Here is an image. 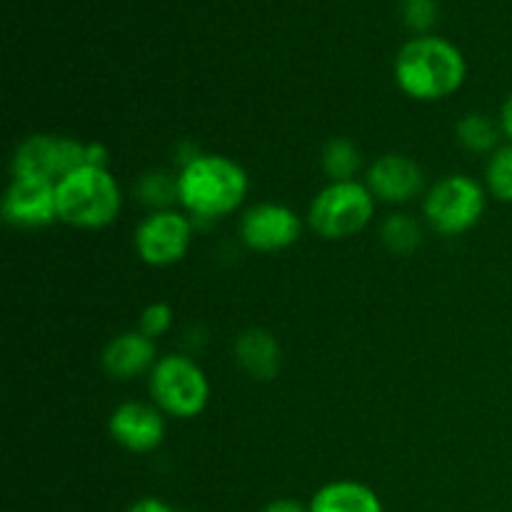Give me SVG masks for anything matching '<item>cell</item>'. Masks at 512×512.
Returning a JSON list of instances; mask_svg holds the SVG:
<instances>
[{
	"label": "cell",
	"instance_id": "16",
	"mask_svg": "<svg viewBox=\"0 0 512 512\" xmlns=\"http://www.w3.org/2000/svg\"><path fill=\"white\" fill-rule=\"evenodd\" d=\"M500 120H493L485 113H468L455 125V138L460 148L473 155H493L500 148Z\"/></svg>",
	"mask_w": 512,
	"mask_h": 512
},
{
	"label": "cell",
	"instance_id": "2",
	"mask_svg": "<svg viewBox=\"0 0 512 512\" xmlns=\"http://www.w3.org/2000/svg\"><path fill=\"white\" fill-rule=\"evenodd\" d=\"M468 75L463 53L450 40L420 35L400 48L395 58V83L408 98L435 103L458 93Z\"/></svg>",
	"mask_w": 512,
	"mask_h": 512
},
{
	"label": "cell",
	"instance_id": "9",
	"mask_svg": "<svg viewBox=\"0 0 512 512\" xmlns=\"http://www.w3.org/2000/svg\"><path fill=\"white\" fill-rule=\"evenodd\" d=\"M238 235L255 253H280L303 238V218L283 203H258L240 215Z\"/></svg>",
	"mask_w": 512,
	"mask_h": 512
},
{
	"label": "cell",
	"instance_id": "13",
	"mask_svg": "<svg viewBox=\"0 0 512 512\" xmlns=\"http://www.w3.org/2000/svg\"><path fill=\"white\" fill-rule=\"evenodd\" d=\"M158 363V345L140 330H128L105 343L100 353V368L113 380H135L150 373Z\"/></svg>",
	"mask_w": 512,
	"mask_h": 512
},
{
	"label": "cell",
	"instance_id": "22",
	"mask_svg": "<svg viewBox=\"0 0 512 512\" xmlns=\"http://www.w3.org/2000/svg\"><path fill=\"white\" fill-rule=\"evenodd\" d=\"M403 18L413 30H428L438 18V5L435 0H405Z\"/></svg>",
	"mask_w": 512,
	"mask_h": 512
},
{
	"label": "cell",
	"instance_id": "14",
	"mask_svg": "<svg viewBox=\"0 0 512 512\" xmlns=\"http://www.w3.org/2000/svg\"><path fill=\"white\" fill-rule=\"evenodd\" d=\"M235 360L253 380H273L283 363L278 338L263 328H250L235 338Z\"/></svg>",
	"mask_w": 512,
	"mask_h": 512
},
{
	"label": "cell",
	"instance_id": "19",
	"mask_svg": "<svg viewBox=\"0 0 512 512\" xmlns=\"http://www.w3.org/2000/svg\"><path fill=\"white\" fill-rule=\"evenodd\" d=\"M135 198L145 208H150V213L170 210L178 203V175H170L165 170H148L135 183Z\"/></svg>",
	"mask_w": 512,
	"mask_h": 512
},
{
	"label": "cell",
	"instance_id": "25",
	"mask_svg": "<svg viewBox=\"0 0 512 512\" xmlns=\"http://www.w3.org/2000/svg\"><path fill=\"white\" fill-rule=\"evenodd\" d=\"M263 512H310V505L300 503V500L293 498H278L273 503H268Z\"/></svg>",
	"mask_w": 512,
	"mask_h": 512
},
{
	"label": "cell",
	"instance_id": "7",
	"mask_svg": "<svg viewBox=\"0 0 512 512\" xmlns=\"http://www.w3.org/2000/svg\"><path fill=\"white\" fill-rule=\"evenodd\" d=\"M195 235V220L185 210H155L138 223L133 248L140 263L150 268H170L188 255Z\"/></svg>",
	"mask_w": 512,
	"mask_h": 512
},
{
	"label": "cell",
	"instance_id": "10",
	"mask_svg": "<svg viewBox=\"0 0 512 512\" xmlns=\"http://www.w3.org/2000/svg\"><path fill=\"white\" fill-rule=\"evenodd\" d=\"M165 413L153 403L128 400L110 413L108 433L123 450L135 455H148L158 450L165 440Z\"/></svg>",
	"mask_w": 512,
	"mask_h": 512
},
{
	"label": "cell",
	"instance_id": "12",
	"mask_svg": "<svg viewBox=\"0 0 512 512\" xmlns=\"http://www.w3.org/2000/svg\"><path fill=\"white\" fill-rule=\"evenodd\" d=\"M365 185L378 203H413L425 190V173L418 160L403 153H385L370 163Z\"/></svg>",
	"mask_w": 512,
	"mask_h": 512
},
{
	"label": "cell",
	"instance_id": "27",
	"mask_svg": "<svg viewBox=\"0 0 512 512\" xmlns=\"http://www.w3.org/2000/svg\"><path fill=\"white\" fill-rule=\"evenodd\" d=\"M180 512H190V510H180Z\"/></svg>",
	"mask_w": 512,
	"mask_h": 512
},
{
	"label": "cell",
	"instance_id": "18",
	"mask_svg": "<svg viewBox=\"0 0 512 512\" xmlns=\"http://www.w3.org/2000/svg\"><path fill=\"white\" fill-rule=\"evenodd\" d=\"M380 240L393 255H413L423 245V225L408 213H393L380 225Z\"/></svg>",
	"mask_w": 512,
	"mask_h": 512
},
{
	"label": "cell",
	"instance_id": "20",
	"mask_svg": "<svg viewBox=\"0 0 512 512\" xmlns=\"http://www.w3.org/2000/svg\"><path fill=\"white\" fill-rule=\"evenodd\" d=\"M485 190L490 198L512 205V143L500 145L485 165Z\"/></svg>",
	"mask_w": 512,
	"mask_h": 512
},
{
	"label": "cell",
	"instance_id": "15",
	"mask_svg": "<svg viewBox=\"0 0 512 512\" xmlns=\"http://www.w3.org/2000/svg\"><path fill=\"white\" fill-rule=\"evenodd\" d=\"M308 505L310 512H385L380 495L358 480H335L323 485Z\"/></svg>",
	"mask_w": 512,
	"mask_h": 512
},
{
	"label": "cell",
	"instance_id": "3",
	"mask_svg": "<svg viewBox=\"0 0 512 512\" xmlns=\"http://www.w3.org/2000/svg\"><path fill=\"white\" fill-rule=\"evenodd\" d=\"M60 223L78 230H103L118 220L123 210V190L108 168H83L55 183Z\"/></svg>",
	"mask_w": 512,
	"mask_h": 512
},
{
	"label": "cell",
	"instance_id": "26",
	"mask_svg": "<svg viewBox=\"0 0 512 512\" xmlns=\"http://www.w3.org/2000/svg\"><path fill=\"white\" fill-rule=\"evenodd\" d=\"M500 128H503V135L508 138V143H512V93L503 103V108H500Z\"/></svg>",
	"mask_w": 512,
	"mask_h": 512
},
{
	"label": "cell",
	"instance_id": "4",
	"mask_svg": "<svg viewBox=\"0 0 512 512\" xmlns=\"http://www.w3.org/2000/svg\"><path fill=\"white\" fill-rule=\"evenodd\" d=\"M148 393L165 418L193 420L210 403V380L193 358L183 353L160 355L148 373Z\"/></svg>",
	"mask_w": 512,
	"mask_h": 512
},
{
	"label": "cell",
	"instance_id": "21",
	"mask_svg": "<svg viewBox=\"0 0 512 512\" xmlns=\"http://www.w3.org/2000/svg\"><path fill=\"white\" fill-rule=\"evenodd\" d=\"M173 320H175L173 308H170L168 303H163V300H155V303L145 305L143 313H140L138 330L143 335H148V338L158 340V338H163V335L170 333V328H173Z\"/></svg>",
	"mask_w": 512,
	"mask_h": 512
},
{
	"label": "cell",
	"instance_id": "8",
	"mask_svg": "<svg viewBox=\"0 0 512 512\" xmlns=\"http://www.w3.org/2000/svg\"><path fill=\"white\" fill-rule=\"evenodd\" d=\"M85 165V143L70 135L35 133L15 148L10 160L13 178H40L60 183L65 175Z\"/></svg>",
	"mask_w": 512,
	"mask_h": 512
},
{
	"label": "cell",
	"instance_id": "17",
	"mask_svg": "<svg viewBox=\"0 0 512 512\" xmlns=\"http://www.w3.org/2000/svg\"><path fill=\"white\" fill-rule=\"evenodd\" d=\"M320 165L330 183L358 180V173L363 170V153L350 138H330L320 153Z\"/></svg>",
	"mask_w": 512,
	"mask_h": 512
},
{
	"label": "cell",
	"instance_id": "1",
	"mask_svg": "<svg viewBox=\"0 0 512 512\" xmlns=\"http://www.w3.org/2000/svg\"><path fill=\"white\" fill-rule=\"evenodd\" d=\"M248 190V173L228 155L198 153L178 173L180 210H185L195 225L233 215L245 203Z\"/></svg>",
	"mask_w": 512,
	"mask_h": 512
},
{
	"label": "cell",
	"instance_id": "11",
	"mask_svg": "<svg viewBox=\"0 0 512 512\" xmlns=\"http://www.w3.org/2000/svg\"><path fill=\"white\" fill-rule=\"evenodd\" d=\"M3 220L18 230H38L58 218L55 183L40 178H13L3 195Z\"/></svg>",
	"mask_w": 512,
	"mask_h": 512
},
{
	"label": "cell",
	"instance_id": "24",
	"mask_svg": "<svg viewBox=\"0 0 512 512\" xmlns=\"http://www.w3.org/2000/svg\"><path fill=\"white\" fill-rule=\"evenodd\" d=\"M128 512H180V510L170 508V505L163 503L160 498H140L130 505Z\"/></svg>",
	"mask_w": 512,
	"mask_h": 512
},
{
	"label": "cell",
	"instance_id": "5",
	"mask_svg": "<svg viewBox=\"0 0 512 512\" xmlns=\"http://www.w3.org/2000/svg\"><path fill=\"white\" fill-rule=\"evenodd\" d=\"M488 190L473 175L453 173L430 185L423 198V218L433 233L455 238L483 220Z\"/></svg>",
	"mask_w": 512,
	"mask_h": 512
},
{
	"label": "cell",
	"instance_id": "6",
	"mask_svg": "<svg viewBox=\"0 0 512 512\" xmlns=\"http://www.w3.org/2000/svg\"><path fill=\"white\" fill-rule=\"evenodd\" d=\"M375 205L378 200L360 180L328 183L310 203L308 225L325 240H348L373 223Z\"/></svg>",
	"mask_w": 512,
	"mask_h": 512
},
{
	"label": "cell",
	"instance_id": "23",
	"mask_svg": "<svg viewBox=\"0 0 512 512\" xmlns=\"http://www.w3.org/2000/svg\"><path fill=\"white\" fill-rule=\"evenodd\" d=\"M110 153L103 143H85V165L93 168H108Z\"/></svg>",
	"mask_w": 512,
	"mask_h": 512
}]
</instances>
